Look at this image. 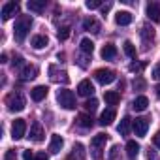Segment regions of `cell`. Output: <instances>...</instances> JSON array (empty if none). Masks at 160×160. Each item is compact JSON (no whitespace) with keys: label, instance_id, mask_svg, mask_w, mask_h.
Returning a JSON list of instances; mask_svg holds the SVG:
<instances>
[{"label":"cell","instance_id":"obj_1","mask_svg":"<svg viewBox=\"0 0 160 160\" xmlns=\"http://www.w3.org/2000/svg\"><path fill=\"white\" fill-rule=\"evenodd\" d=\"M30 27H32V17H28V15H21L19 21H17L15 27H13V36H15V40H17V42H23V40L27 38Z\"/></svg>","mask_w":160,"mask_h":160},{"label":"cell","instance_id":"obj_2","mask_svg":"<svg viewBox=\"0 0 160 160\" xmlns=\"http://www.w3.org/2000/svg\"><path fill=\"white\" fill-rule=\"evenodd\" d=\"M6 106H8L10 111H23L25 106H27V100H25V96L21 92H12L6 98Z\"/></svg>","mask_w":160,"mask_h":160},{"label":"cell","instance_id":"obj_3","mask_svg":"<svg viewBox=\"0 0 160 160\" xmlns=\"http://www.w3.org/2000/svg\"><path fill=\"white\" fill-rule=\"evenodd\" d=\"M57 100L64 109H75V94L68 89H60L57 92Z\"/></svg>","mask_w":160,"mask_h":160},{"label":"cell","instance_id":"obj_4","mask_svg":"<svg viewBox=\"0 0 160 160\" xmlns=\"http://www.w3.org/2000/svg\"><path fill=\"white\" fill-rule=\"evenodd\" d=\"M108 141V134H96L91 141V149H92V158L94 160H102V147L106 145Z\"/></svg>","mask_w":160,"mask_h":160},{"label":"cell","instance_id":"obj_5","mask_svg":"<svg viewBox=\"0 0 160 160\" xmlns=\"http://www.w3.org/2000/svg\"><path fill=\"white\" fill-rule=\"evenodd\" d=\"M94 79L100 83V85H109L115 81V72L113 70H108V68H100L94 72Z\"/></svg>","mask_w":160,"mask_h":160},{"label":"cell","instance_id":"obj_6","mask_svg":"<svg viewBox=\"0 0 160 160\" xmlns=\"http://www.w3.org/2000/svg\"><path fill=\"white\" fill-rule=\"evenodd\" d=\"M132 128H134L136 136L143 138L147 134V128H149V119L147 117H138L136 121H132Z\"/></svg>","mask_w":160,"mask_h":160},{"label":"cell","instance_id":"obj_7","mask_svg":"<svg viewBox=\"0 0 160 160\" xmlns=\"http://www.w3.org/2000/svg\"><path fill=\"white\" fill-rule=\"evenodd\" d=\"M27 132V122L25 119H15L13 124H12V138L13 139H21Z\"/></svg>","mask_w":160,"mask_h":160},{"label":"cell","instance_id":"obj_8","mask_svg":"<svg viewBox=\"0 0 160 160\" xmlns=\"http://www.w3.org/2000/svg\"><path fill=\"white\" fill-rule=\"evenodd\" d=\"M43 136H45V132H43V126H42V122H32V126H30V139L32 141H36V143H40V141H43Z\"/></svg>","mask_w":160,"mask_h":160},{"label":"cell","instance_id":"obj_9","mask_svg":"<svg viewBox=\"0 0 160 160\" xmlns=\"http://www.w3.org/2000/svg\"><path fill=\"white\" fill-rule=\"evenodd\" d=\"M17 12H19V4H17V2H6V4L2 6V21L12 19Z\"/></svg>","mask_w":160,"mask_h":160},{"label":"cell","instance_id":"obj_10","mask_svg":"<svg viewBox=\"0 0 160 160\" xmlns=\"http://www.w3.org/2000/svg\"><path fill=\"white\" fill-rule=\"evenodd\" d=\"M147 17L154 23H160V2H149L147 4Z\"/></svg>","mask_w":160,"mask_h":160},{"label":"cell","instance_id":"obj_11","mask_svg":"<svg viewBox=\"0 0 160 160\" xmlns=\"http://www.w3.org/2000/svg\"><path fill=\"white\" fill-rule=\"evenodd\" d=\"M77 92H79V96H92L94 85L89 81V79H83V81L77 85Z\"/></svg>","mask_w":160,"mask_h":160},{"label":"cell","instance_id":"obj_12","mask_svg":"<svg viewBox=\"0 0 160 160\" xmlns=\"http://www.w3.org/2000/svg\"><path fill=\"white\" fill-rule=\"evenodd\" d=\"M47 92H49V89H47L45 85H38V87H34V89L30 91V96H32L34 102H42V100L47 96Z\"/></svg>","mask_w":160,"mask_h":160},{"label":"cell","instance_id":"obj_13","mask_svg":"<svg viewBox=\"0 0 160 160\" xmlns=\"http://www.w3.org/2000/svg\"><path fill=\"white\" fill-rule=\"evenodd\" d=\"M62 145H64V139H62V136H58V134H53V136H51V143H49V151H51L53 154H57V152H60Z\"/></svg>","mask_w":160,"mask_h":160},{"label":"cell","instance_id":"obj_14","mask_svg":"<svg viewBox=\"0 0 160 160\" xmlns=\"http://www.w3.org/2000/svg\"><path fill=\"white\" fill-rule=\"evenodd\" d=\"M100 55H102V58H104V60H111V58H115V57H117V47H115L113 43H106V45L102 47Z\"/></svg>","mask_w":160,"mask_h":160},{"label":"cell","instance_id":"obj_15","mask_svg":"<svg viewBox=\"0 0 160 160\" xmlns=\"http://www.w3.org/2000/svg\"><path fill=\"white\" fill-rule=\"evenodd\" d=\"M115 121V109L113 108H109V109H106V111H102V115H100V124L102 126H109L111 122Z\"/></svg>","mask_w":160,"mask_h":160},{"label":"cell","instance_id":"obj_16","mask_svg":"<svg viewBox=\"0 0 160 160\" xmlns=\"http://www.w3.org/2000/svg\"><path fill=\"white\" fill-rule=\"evenodd\" d=\"M115 23L121 25V27H126L132 23V13L130 12H117L115 13Z\"/></svg>","mask_w":160,"mask_h":160},{"label":"cell","instance_id":"obj_17","mask_svg":"<svg viewBox=\"0 0 160 160\" xmlns=\"http://www.w3.org/2000/svg\"><path fill=\"white\" fill-rule=\"evenodd\" d=\"M138 152H139V143L134 141V139H130L126 143V154H128V158L130 160H136L138 158Z\"/></svg>","mask_w":160,"mask_h":160},{"label":"cell","instance_id":"obj_18","mask_svg":"<svg viewBox=\"0 0 160 160\" xmlns=\"http://www.w3.org/2000/svg\"><path fill=\"white\" fill-rule=\"evenodd\" d=\"M27 8L34 13H42L45 10V0H28L27 2Z\"/></svg>","mask_w":160,"mask_h":160},{"label":"cell","instance_id":"obj_19","mask_svg":"<svg viewBox=\"0 0 160 160\" xmlns=\"http://www.w3.org/2000/svg\"><path fill=\"white\" fill-rule=\"evenodd\" d=\"M47 43H49V40H47V36H43V34H36V36L32 38V42H30V45H32L34 49H43V47H47Z\"/></svg>","mask_w":160,"mask_h":160},{"label":"cell","instance_id":"obj_20","mask_svg":"<svg viewBox=\"0 0 160 160\" xmlns=\"http://www.w3.org/2000/svg\"><path fill=\"white\" fill-rule=\"evenodd\" d=\"M83 28H85V30H89V32L98 34V32H100V23H98L96 19L89 17V19H85V21H83Z\"/></svg>","mask_w":160,"mask_h":160},{"label":"cell","instance_id":"obj_21","mask_svg":"<svg viewBox=\"0 0 160 160\" xmlns=\"http://www.w3.org/2000/svg\"><path fill=\"white\" fill-rule=\"evenodd\" d=\"M104 100H106V104H109V106H117L119 100H121V94H119L117 91H106V92H104Z\"/></svg>","mask_w":160,"mask_h":160},{"label":"cell","instance_id":"obj_22","mask_svg":"<svg viewBox=\"0 0 160 160\" xmlns=\"http://www.w3.org/2000/svg\"><path fill=\"white\" fill-rule=\"evenodd\" d=\"M147 106H149V98H147V96H138V98H134V102H132V108H134L136 111H145Z\"/></svg>","mask_w":160,"mask_h":160},{"label":"cell","instance_id":"obj_23","mask_svg":"<svg viewBox=\"0 0 160 160\" xmlns=\"http://www.w3.org/2000/svg\"><path fill=\"white\" fill-rule=\"evenodd\" d=\"M130 126H132V119H130V117H124V119L121 121V124L117 126V132H119L121 136H128Z\"/></svg>","mask_w":160,"mask_h":160},{"label":"cell","instance_id":"obj_24","mask_svg":"<svg viewBox=\"0 0 160 160\" xmlns=\"http://www.w3.org/2000/svg\"><path fill=\"white\" fill-rule=\"evenodd\" d=\"M36 73H38V70L34 66H25L21 70V79H23V81H28V79H34L36 77Z\"/></svg>","mask_w":160,"mask_h":160},{"label":"cell","instance_id":"obj_25","mask_svg":"<svg viewBox=\"0 0 160 160\" xmlns=\"http://www.w3.org/2000/svg\"><path fill=\"white\" fill-rule=\"evenodd\" d=\"M49 73H53V75H51L53 81H62V83H68V73H66V72H57V70H55V66H51V68H49Z\"/></svg>","mask_w":160,"mask_h":160},{"label":"cell","instance_id":"obj_26","mask_svg":"<svg viewBox=\"0 0 160 160\" xmlns=\"http://www.w3.org/2000/svg\"><path fill=\"white\" fill-rule=\"evenodd\" d=\"M77 124L81 126V128H91L92 126V117L89 113H81L77 117Z\"/></svg>","mask_w":160,"mask_h":160},{"label":"cell","instance_id":"obj_27","mask_svg":"<svg viewBox=\"0 0 160 160\" xmlns=\"http://www.w3.org/2000/svg\"><path fill=\"white\" fill-rule=\"evenodd\" d=\"M79 47H81V51H83L85 55H92V51H94V43H92V40H89V38H83L81 43H79Z\"/></svg>","mask_w":160,"mask_h":160},{"label":"cell","instance_id":"obj_28","mask_svg":"<svg viewBox=\"0 0 160 160\" xmlns=\"http://www.w3.org/2000/svg\"><path fill=\"white\" fill-rule=\"evenodd\" d=\"M141 36H143V42L145 43H149V42H152L154 40V30H152V27H143L141 28Z\"/></svg>","mask_w":160,"mask_h":160},{"label":"cell","instance_id":"obj_29","mask_svg":"<svg viewBox=\"0 0 160 160\" xmlns=\"http://www.w3.org/2000/svg\"><path fill=\"white\" fill-rule=\"evenodd\" d=\"M122 47H124V53H126L130 58H136V45H134L130 40H126V42L122 43Z\"/></svg>","mask_w":160,"mask_h":160},{"label":"cell","instance_id":"obj_30","mask_svg":"<svg viewBox=\"0 0 160 160\" xmlns=\"http://www.w3.org/2000/svg\"><path fill=\"white\" fill-rule=\"evenodd\" d=\"M57 36H58V40H68L70 38V27H60L57 30Z\"/></svg>","mask_w":160,"mask_h":160},{"label":"cell","instance_id":"obj_31","mask_svg":"<svg viewBox=\"0 0 160 160\" xmlns=\"http://www.w3.org/2000/svg\"><path fill=\"white\" fill-rule=\"evenodd\" d=\"M96 108H98V100H96V98H89V100L85 102V109H87V111H94Z\"/></svg>","mask_w":160,"mask_h":160},{"label":"cell","instance_id":"obj_32","mask_svg":"<svg viewBox=\"0 0 160 160\" xmlns=\"http://www.w3.org/2000/svg\"><path fill=\"white\" fill-rule=\"evenodd\" d=\"M145 66H147L145 62H132L128 70H130V72H136V73H139V72H141V70H143Z\"/></svg>","mask_w":160,"mask_h":160},{"label":"cell","instance_id":"obj_33","mask_svg":"<svg viewBox=\"0 0 160 160\" xmlns=\"http://www.w3.org/2000/svg\"><path fill=\"white\" fill-rule=\"evenodd\" d=\"M85 6H87L89 10H96V8H100V6H102V2H100V0H87Z\"/></svg>","mask_w":160,"mask_h":160},{"label":"cell","instance_id":"obj_34","mask_svg":"<svg viewBox=\"0 0 160 160\" xmlns=\"http://www.w3.org/2000/svg\"><path fill=\"white\" fill-rule=\"evenodd\" d=\"M147 160H158V154H156V152H154L151 147L147 149Z\"/></svg>","mask_w":160,"mask_h":160},{"label":"cell","instance_id":"obj_35","mask_svg":"<svg viewBox=\"0 0 160 160\" xmlns=\"http://www.w3.org/2000/svg\"><path fill=\"white\" fill-rule=\"evenodd\" d=\"M134 89H145V81L141 77H138L136 81H134Z\"/></svg>","mask_w":160,"mask_h":160},{"label":"cell","instance_id":"obj_36","mask_svg":"<svg viewBox=\"0 0 160 160\" xmlns=\"http://www.w3.org/2000/svg\"><path fill=\"white\" fill-rule=\"evenodd\" d=\"M23 64H25V62H23V57H19V55L13 57V68H15V66L19 68V66H23Z\"/></svg>","mask_w":160,"mask_h":160},{"label":"cell","instance_id":"obj_37","mask_svg":"<svg viewBox=\"0 0 160 160\" xmlns=\"http://www.w3.org/2000/svg\"><path fill=\"white\" fill-rule=\"evenodd\" d=\"M36 156L32 154V151H23V160H34Z\"/></svg>","mask_w":160,"mask_h":160},{"label":"cell","instance_id":"obj_38","mask_svg":"<svg viewBox=\"0 0 160 160\" xmlns=\"http://www.w3.org/2000/svg\"><path fill=\"white\" fill-rule=\"evenodd\" d=\"M4 160H15V151H8L6 156H4Z\"/></svg>","mask_w":160,"mask_h":160},{"label":"cell","instance_id":"obj_39","mask_svg":"<svg viewBox=\"0 0 160 160\" xmlns=\"http://www.w3.org/2000/svg\"><path fill=\"white\" fill-rule=\"evenodd\" d=\"M117 151H119V147H117V145H113V147H111V151H109V158H115V156H117Z\"/></svg>","mask_w":160,"mask_h":160},{"label":"cell","instance_id":"obj_40","mask_svg":"<svg viewBox=\"0 0 160 160\" xmlns=\"http://www.w3.org/2000/svg\"><path fill=\"white\" fill-rule=\"evenodd\" d=\"M152 141H154V145H156V147L160 149V132H156V134H154V138H152Z\"/></svg>","mask_w":160,"mask_h":160},{"label":"cell","instance_id":"obj_41","mask_svg":"<svg viewBox=\"0 0 160 160\" xmlns=\"http://www.w3.org/2000/svg\"><path fill=\"white\" fill-rule=\"evenodd\" d=\"M34 160H49V158H47V154H45V152H38Z\"/></svg>","mask_w":160,"mask_h":160},{"label":"cell","instance_id":"obj_42","mask_svg":"<svg viewBox=\"0 0 160 160\" xmlns=\"http://www.w3.org/2000/svg\"><path fill=\"white\" fill-rule=\"evenodd\" d=\"M152 77H154V79H160V66H158V68H154V72H152Z\"/></svg>","mask_w":160,"mask_h":160},{"label":"cell","instance_id":"obj_43","mask_svg":"<svg viewBox=\"0 0 160 160\" xmlns=\"http://www.w3.org/2000/svg\"><path fill=\"white\" fill-rule=\"evenodd\" d=\"M109 8H111V4H106V6H102V13H104V15H106V12H108V10H109Z\"/></svg>","mask_w":160,"mask_h":160},{"label":"cell","instance_id":"obj_44","mask_svg":"<svg viewBox=\"0 0 160 160\" xmlns=\"http://www.w3.org/2000/svg\"><path fill=\"white\" fill-rule=\"evenodd\" d=\"M154 91H156V96L160 98V85H156V89H154Z\"/></svg>","mask_w":160,"mask_h":160}]
</instances>
